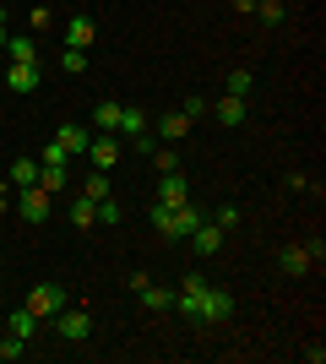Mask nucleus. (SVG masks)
I'll list each match as a JSON object with an SVG mask.
<instances>
[{"mask_svg":"<svg viewBox=\"0 0 326 364\" xmlns=\"http://www.w3.org/2000/svg\"><path fill=\"white\" fill-rule=\"evenodd\" d=\"M250 87H256V76L239 65V71H229V87H223V92H234V98H250Z\"/></svg>","mask_w":326,"mask_h":364,"instance_id":"b1692460","label":"nucleus"},{"mask_svg":"<svg viewBox=\"0 0 326 364\" xmlns=\"http://www.w3.org/2000/svg\"><path fill=\"white\" fill-rule=\"evenodd\" d=\"M38 168H55V174H65V168H71V152H65L60 141H49L44 158H38Z\"/></svg>","mask_w":326,"mask_h":364,"instance_id":"4be33fe9","label":"nucleus"},{"mask_svg":"<svg viewBox=\"0 0 326 364\" xmlns=\"http://www.w3.org/2000/svg\"><path fill=\"white\" fill-rule=\"evenodd\" d=\"M185 201H190V185L180 180V168L158 180V207H185Z\"/></svg>","mask_w":326,"mask_h":364,"instance_id":"f8f14e48","label":"nucleus"},{"mask_svg":"<svg viewBox=\"0 0 326 364\" xmlns=\"http://www.w3.org/2000/svg\"><path fill=\"white\" fill-rule=\"evenodd\" d=\"M22 304H28V310H33L38 321H55V316H60V310H65L71 299H65V289H60V283H33Z\"/></svg>","mask_w":326,"mask_h":364,"instance_id":"f03ea898","label":"nucleus"},{"mask_svg":"<svg viewBox=\"0 0 326 364\" xmlns=\"http://www.w3.org/2000/svg\"><path fill=\"white\" fill-rule=\"evenodd\" d=\"M98 223H120V201H114V196L98 201Z\"/></svg>","mask_w":326,"mask_h":364,"instance_id":"c756f323","label":"nucleus"},{"mask_svg":"<svg viewBox=\"0 0 326 364\" xmlns=\"http://www.w3.org/2000/svg\"><path fill=\"white\" fill-rule=\"evenodd\" d=\"M6 49H11L16 65H44V55H38V38H6Z\"/></svg>","mask_w":326,"mask_h":364,"instance_id":"dca6fc26","label":"nucleus"},{"mask_svg":"<svg viewBox=\"0 0 326 364\" xmlns=\"http://www.w3.org/2000/svg\"><path fill=\"white\" fill-rule=\"evenodd\" d=\"M202 299H207V277H202V272H185V283L174 289V310H185V316L196 321V310H202Z\"/></svg>","mask_w":326,"mask_h":364,"instance_id":"423d86ee","label":"nucleus"},{"mask_svg":"<svg viewBox=\"0 0 326 364\" xmlns=\"http://www.w3.org/2000/svg\"><path fill=\"white\" fill-rule=\"evenodd\" d=\"M49 207H55V196H49L44 185H28V191H16V213L28 218V223H44Z\"/></svg>","mask_w":326,"mask_h":364,"instance_id":"39448f33","label":"nucleus"},{"mask_svg":"<svg viewBox=\"0 0 326 364\" xmlns=\"http://www.w3.org/2000/svg\"><path fill=\"white\" fill-rule=\"evenodd\" d=\"M6 332H16V337H22V343H28V337L38 332V316H33L28 304H16V310H11V321H6Z\"/></svg>","mask_w":326,"mask_h":364,"instance_id":"a211bd4d","label":"nucleus"},{"mask_svg":"<svg viewBox=\"0 0 326 364\" xmlns=\"http://www.w3.org/2000/svg\"><path fill=\"white\" fill-rule=\"evenodd\" d=\"M6 38H11V22H6V11H0V49H6Z\"/></svg>","mask_w":326,"mask_h":364,"instance_id":"7c9ffc66","label":"nucleus"},{"mask_svg":"<svg viewBox=\"0 0 326 364\" xmlns=\"http://www.w3.org/2000/svg\"><path fill=\"white\" fill-rule=\"evenodd\" d=\"M55 141H60V147L71 152V158H82V152H87V141H93V136H87L82 125H60V131H55Z\"/></svg>","mask_w":326,"mask_h":364,"instance_id":"f3484780","label":"nucleus"},{"mask_svg":"<svg viewBox=\"0 0 326 364\" xmlns=\"http://www.w3.org/2000/svg\"><path fill=\"white\" fill-rule=\"evenodd\" d=\"M278 267H283V272H288V277H305V272H310V267H315L310 245H288V250H283V256H278Z\"/></svg>","mask_w":326,"mask_h":364,"instance_id":"ddd939ff","label":"nucleus"},{"mask_svg":"<svg viewBox=\"0 0 326 364\" xmlns=\"http://www.w3.org/2000/svg\"><path fill=\"white\" fill-rule=\"evenodd\" d=\"M131 289H136V299L141 304H147V310H174V294L169 289H158V283H153V277H131Z\"/></svg>","mask_w":326,"mask_h":364,"instance_id":"6e6552de","label":"nucleus"},{"mask_svg":"<svg viewBox=\"0 0 326 364\" xmlns=\"http://www.w3.org/2000/svg\"><path fill=\"white\" fill-rule=\"evenodd\" d=\"M82 196H87V201H104V196H109V174H104V168H93V174H87Z\"/></svg>","mask_w":326,"mask_h":364,"instance_id":"5701e85b","label":"nucleus"},{"mask_svg":"<svg viewBox=\"0 0 326 364\" xmlns=\"http://www.w3.org/2000/svg\"><path fill=\"white\" fill-rule=\"evenodd\" d=\"M245 114H250L245 98H234V92H223V98H217V120L229 125V131H234V125H245Z\"/></svg>","mask_w":326,"mask_h":364,"instance_id":"2eb2a0df","label":"nucleus"},{"mask_svg":"<svg viewBox=\"0 0 326 364\" xmlns=\"http://www.w3.org/2000/svg\"><path fill=\"white\" fill-rule=\"evenodd\" d=\"M190 245H196V256H217V250H223V228H217L212 218H202V223L190 228Z\"/></svg>","mask_w":326,"mask_h":364,"instance_id":"9b49d317","label":"nucleus"},{"mask_svg":"<svg viewBox=\"0 0 326 364\" xmlns=\"http://www.w3.org/2000/svg\"><path fill=\"white\" fill-rule=\"evenodd\" d=\"M120 109H125V104H114V98H104V104L93 109V125H98V131H109V136H114V131H120Z\"/></svg>","mask_w":326,"mask_h":364,"instance_id":"6ab92c4d","label":"nucleus"},{"mask_svg":"<svg viewBox=\"0 0 326 364\" xmlns=\"http://www.w3.org/2000/svg\"><path fill=\"white\" fill-rule=\"evenodd\" d=\"M229 316H234V294H229V289H212V283H207V299H202V310H196V321L217 326V321H229Z\"/></svg>","mask_w":326,"mask_h":364,"instance_id":"0eeeda50","label":"nucleus"},{"mask_svg":"<svg viewBox=\"0 0 326 364\" xmlns=\"http://www.w3.org/2000/svg\"><path fill=\"white\" fill-rule=\"evenodd\" d=\"M185 131H190V114H185V109H174V114H163V120H158L153 136H163V141H185Z\"/></svg>","mask_w":326,"mask_h":364,"instance_id":"4468645a","label":"nucleus"},{"mask_svg":"<svg viewBox=\"0 0 326 364\" xmlns=\"http://www.w3.org/2000/svg\"><path fill=\"white\" fill-rule=\"evenodd\" d=\"M120 152H125V141H120V136H109V131H98V136L87 141V152H82V158H87L93 168H104V174H109V168L120 164Z\"/></svg>","mask_w":326,"mask_h":364,"instance_id":"7ed1b4c3","label":"nucleus"},{"mask_svg":"<svg viewBox=\"0 0 326 364\" xmlns=\"http://www.w3.org/2000/svg\"><path fill=\"white\" fill-rule=\"evenodd\" d=\"M60 71L65 76H82V71H87V49H65V55H60Z\"/></svg>","mask_w":326,"mask_h":364,"instance_id":"a878e982","label":"nucleus"},{"mask_svg":"<svg viewBox=\"0 0 326 364\" xmlns=\"http://www.w3.org/2000/svg\"><path fill=\"white\" fill-rule=\"evenodd\" d=\"M207 218H212V223L223 228V234H229V228L239 223V207H234V201H229V207H217V213H207Z\"/></svg>","mask_w":326,"mask_h":364,"instance_id":"c85d7f7f","label":"nucleus"},{"mask_svg":"<svg viewBox=\"0 0 326 364\" xmlns=\"http://www.w3.org/2000/svg\"><path fill=\"white\" fill-rule=\"evenodd\" d=\"M0 213H11V191L6 185H0Z\"/></svg>","mask_w":326,"mask_h":364,"instance_id":"2f4dec72","label":"nucleus"},{"mask_svg":"<svg viewBox=\"0 0 326 364\" xmlns=\"http://www.w3.org/2000/svg\"><path fill=\"white\" fill-rule=\"evenodd\" d=\"M147 218H153V228L163 234V240H190V228L202 223V213H196L190 201H185V207H158V201H153Z\"/></svg>","mask_w":326,"mask_h":364,"instance_id":"f257e3e1","label":"nucleus"},{"mask_svg":"<svg viewBox=\"0 0 326 364\" xmlns=\"http://www.w3.org/2000/svg\"><path fill=\"white\" fill-rule=\"evenodd\" d=\"M6 87L11 92H33V87H44V65H6Z\"/></svg>","mask_w":326,"mask_h":364,"instance_id":"9d476101","label":"nucleus"},{"mask_svg":"<svg viewBox=\"0 0 326 364\" xmlns=\"http://www.w3.org/2000/svg\"><path fill=\"white\" fill-rule=\"evenodd\" d=\"M55 337H60V343H87V337H93V316H87V310H60V316H55Z\"/></svg>","mask_w":326,"mask_h":364,"instance_id":"20e7f679","label":"nucleus"},{"mask_svg":"<svg viewBox=\"0 0 326 364\" xmlns=\"http://www.w3.org/2000/svg\"><path fill=\"white\" fill-rule=\"evenodd\" d=\"M234 11H256V0H234Z\"/></svg>","mask_w":326,"mask_h":364,"instance_id":"473e14b6","label":"nucleus"},{"mask_svg":"<svg viewBox=\"0 0 326 364\" xmlns=\"http://www.w3.org/2000/svg\"><path fill=\"white\" fill-rule=\"evenodd\" d=\"M256 16H261L266 28H278L283 22V0H256Z\"/></svg>","mask_w":326,"mask_h":364,"instance_id":"cd10ccee","label":"nucleus"},{"mask_svg":"<svg viewBox=\"0 0 326 364\" xmlns=\"http://www.w3.org/2000/svg\"><path fill=\"white\" fill-rule=\"evenodd\" d=\"M93 38H98V22L87 11H77L71 22H65V44L71 49H93Z\"/></svg>","mask_w":326,"mask_h":364,"instance_id":"1a4fd4ad","label":"nucleus"},{"mask_svg":"<svg viewBox=\"0 0 326 364\" xmlns=\"http://www.w3.org/2000/svg\"><path fill=\"white\" fill-rule=\"evenodd\" d=\"M11 185H16V191L38 185V158H16V164H11Z\"/></svg>","mask_w":326,"mask_h":364,"instance_id":"412c9836","label":"nucleus"},{"mask_svg":"<svg viewBox=\"0 0 326 364\" xmlns=\"http://www.w3.org/2000/svg\"><path fill=\"white\" fill-rule=\"evenodd\" d=\"M147 158L158 164V174H174V168H180V152H174V147H153Z\"/></svg>","mask_w":326,"mask_h":364,"instance_id":"bb28decb","label":"nucleus"},{"mask_svg":"<svg viewBox=\"0 0 326 364\" xmlns=\"http://www.w3.org/2000/svg\"><path fill=\"white\" fill-rule=\"evenodd\" d=\"M65 218H71V228H93V223H98V201L77 196V201H71V213H65Z\"/></svg>","mask_w":326,"mask_h":364,"instance_id":"aec40b11","label":"nucleus"},{"mask_svg":"<svg viewBox=\"0 0 326 364\" xmlns=\"http://www.w3.org/2000/svg\"><path fill=\"white\" fill-rule=\"evenodd\" d=\"M22 353H28V343H22V337H16V332H6V337H0V364L22 359Z\"/></svg>","mask_w":326,"mask_h":364,"instance_id":"393cba45","label":"nucleus"}]
</instances>
